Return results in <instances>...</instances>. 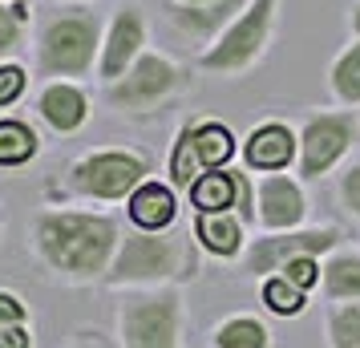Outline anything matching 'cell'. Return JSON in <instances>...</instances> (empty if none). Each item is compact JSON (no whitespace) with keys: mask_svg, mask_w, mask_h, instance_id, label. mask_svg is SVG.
Instances as JSON below:
<instances>
[{"mask_svg":"<svg viewBox=\"0 0 360 348\" xmlns=\"http://www.w3.org/2000/svg\"><path fill=\"white\" fill-rule=\"evenodd\" d=\"M117 247L122 231L101 211H45L37 219V255L69 283L105 280Z\"/></svg>","mask_w":360,"mask_h":348,"instance_id":"cell-1","label":"cell"},{"mask_svg":"<svg viewBox=\"0 0 360 348\" xmlns=\"http://www.w3.org/2000/svg\"><path fill=\"white\" fill-rule=\"evenodd\" d=\"M195 243L191 231H134L122 235V247L114 255V267L105 283L110 288H166L174 280L195 276Z\"/></svg>","mask_w":360,"mask_h":348,"instance_id":"cell-2","label":"cell"},{"mask_svg":"<svg viewBox=\"0 0 360 348\" xmlns=\"http://www.w3.org/2000/svg\"><path fill=\"white\" fill-rule=\"evenodd\" d=\"M101 45H105V33L94 8H82V4L61 8L57 17L45 20L37 37V69L41 77H57V82L85 77L101 61Z\"/></svg>","mask_w":360,"mask_h":348,"instance_id":"cell-3","label":"cell"},{"mask_svg":"<svg viewBox=\"0 0 360 348\" xmlns=\"http://www.w3.org/2000/svg\"><path fill=\"white\" fill-rule=\"evenodd\" d=\"M150 170H154V162H150L146 150H134V146L89 150L85 158L69 166V191L94 202H117V199H130L150 179Z\"/></svg>","mask_w":360,"mask_h":348,"instance_id":"cell-4","label":"cell"},{"mask_svg":"<svg viewBox=\"0 0 360 348\" xmlns=\"http://www.w3.org/2000/svg\"><path fill=\"white\" fill-rule=\"evenodd\" d=\"M276 13L279 0H251L239 13V20L198 57V65L207 73H223V77H239L251 65H259L271 45V33H276Z\"/></svg>","mask_w":360,"mask_h":348,"instance_id":"cell-5","label":"cell"},{"mask_svg":"<svg viewBox=\"0 0 360 348\" xmlns=\"http://www.w3.org/2000/svg\"><path fill=\"white\" fill-rule=\"evenodd\" d=\"M122 348H179L182 340V299L174 288H150L117 304Z\"/></svg>","mask_w":360,"mask_h":348,"instance_id":"cell-6","label":"cell"},{"mask_svg":"<svg viewBox=\"0 0 360 348\" xmlns=\"http://www.w3.org/2000/svg\"><path fill=\"white\" fill-rule=\"evenodd\" d=\"M182 85H186V73L170 57H162V53H142L130 65V73L122 82L110 85V101H114L117 110L146 114L154 105H162L166 98H174Z\"/></svg>","mask_w":360,"mask_h":348,"instance_id":"cell-7","label":"cell"},{"mask_svg":"<svg viewBox=\"0 0 360 348\" xmlns=\"http://www.w3.org/2000/svg\"><path fill=\"white\" fill-rule=\"evenodd\" d=\"M360 134V122L352 110H336V114H311L300 130V174L304 179H320L352 150Z\"/></svg>","mask_w":360,"mask_h":348,"instance_id":"cell-8","label":"cell"},{"mask_svg":"<svg viewBox=\"0 0 360 348\" xmlns=\"http://www.w3.org/2000/svg\"><path fill=\"white\" fill-rule=\"evenodd\" d=\"M340 227H308V231H267L259 239H251V251H247V271L255 276H267V271H279L288 259H300V255H328V251L340 247Z\"/></svg>","mask_w":360,"mask_h":348,"instance_id":"cell-9","label":"cell"},{"mask_svg":"<svg viewBox=\"0 0 360 348\" xmlns=\"http://www.w3.org/2000/svg\"><path fill=\"white\" fill-rule=\"evenodd\" d=\"M142 45H146V13L142 4H122L105 29V45H101V61H98V73L105 85L122 82L130 65L142 57Z\"/></svg>","mask_w":360,"mask_h":348,"instance_id":"cell-10","label":"cell"},{"mask_svg":"<svg viewBox=\"0 0 360 348\" xmlns=\"http://www.w3.org/2000/svg\"><path fill=\"white\" fill-rule=\"evenodd\" d=\"M247 4H251V0H202V4H179V0H166L162 13H166V20H170L174 29H182L186 37L214 45V41L239 20V13H243Z\"/></svg>","mask_w":360,"mask_h":348,"instance_id":"cell-11","label":"cell"},{"mask_svg":"<svg viewBox=\"0 0 360 348\" xmlns=\"http://www.w3.org/2000/svg\"><path fill=\"white\" fill-rule=\"evenodd\" d=\"M308 215L304 186L288 174H267L259 179V227L263 231H295Z\"/></svg>","mask_w":360,"mask_h":348,"instance_id":"cell-12","label":"cell"},{"mask_svg":"<svg viewBox=\"0 0 360 348\" xmlns=\"http://www.w3.org/2000/svg\"><path fill=\"white\" fill-rule=\"evenodd\" d=\"M295 154H300V138L283 122H263L243 142V162L251 170H283L295 162Z\"/></svg>","mask_w":360,"mask_h":348,"instance_id":"cell-13","label":"cell"},{"mask_svg":"<svg viewBox=\"0 0 360 348\" xmlns=\"http://www.w3.org/2000/svg\"><path fill=\"white\" fill-rule=\"evenodd\" d=\"M126 207H130V223L142 227V231H170L174 219H179L174 186L158 183V179H146V183L126 199Z\"/></svg>","mask_w":360,"mask_h":348,"instance_id":"cell-14","label":"cell"},{"mask_svg":"<svg viewBox=\"0 0 360 348\" xmlns=\"http://www.w3.org/2000/svg\"><path fill=\"white\" fill-rule=\"evenodd\" d=\"M195 243L219 259H235L247 247V227L235 211H195Z\"/></svg>","mask_w":360,"mask_h":348,"instance_id":"cell-15","label":"cell"},{"mask_svg":"<svg viewBox=\"0 0 360 348\" xmlns=\"http://www.w3.org/2000/svg\"><path fill=\"white\" fill-rule=\"evenodd\" d=\"M37 110L57 134H73L82 130L85 117H89V98L73 82H49L37 98Z\"/></svg>","mask_w":360,"mask_h":348,"instance_id":"cell-16","label":"cell"},{"mask_svg":"<svg viewBox=\"0 0 360 348\" xmlns=\"http://www.w3.org/2000/svg\"><path fill=\"white\" fill-rule=\"evenodd\" d=\"M320 280L328 299H360V251H336L320 267Z\"/></svg>","mask_w":360,"mask_h":348,"instance_id":"cell-17","label":"cell"},{"mask_svg":"<svg viewBox=\"0 0 360 348\" xmlns=\"http://www.w3.org/2000/svg\"><path fill=\"white\" fill-rule=\"evenodd\" d=\"M41 138L20 117H0V166H25L37 158Z\"/></svg>","mask_w":360,"mask_h":348,"instance_id":"cell-18","label":"cell"},{"mask_svg":"<svg viewBox=\"0 0 360 348\" xmlns=\"http://www.w3.org/2000/svg\"><path fill=\"white\" fill-rule=\"evenodd\" d=\"M235 170H207L195 186H191V202L195 211H235Z\"/></svg>","mask_w":360,"mask_h":348,"instance_id":"cell-19","label":"cell"},{"mask_svg":"<svg viewBox=\"0 0 360 348\" xmlns=\"http://www.w3.org/2000/svg\"><path fill=\"white\" fill-rule=\"evenodd\" d=\"M207 174V166L198 158V146H195V126H182L179 138H174V150H170V183L191 195V186Z\"/></svg>","mask_w":360,"mask_h":348,"instance_id":"cell-20","label":"cell"},{"mask_svg":"<svg viewBox=\"0 0 360 348\" xmlns=\"http://www.w3.org/2000/svg\"><path fill=\"white\" fill-rule=\"evenodd\" d=\"M195 146L207 170H227L231 154H235V134L223 122H195Z\"/></svg>","mask_w":360,"mask_h":348,"instance_id":"cell-21","label":"cell"},{"mask_svg":"<svg viewBox=\"0 0 360 348\" xmlns=\"http://www.w3.org/2000/svg\"><path fill=\"white\" fill-rule=\"evenodd\" d=\"M271 332L255 316H231L214 328V348H267Z\"/></svg>","mask_w":360,"mask_h":348,"instance_id":"cell-22","label":"cell"},{"mask_svg":"<svg viewBox=\"0 0 360 348\" xmlns=\"http://www.w3.org/2000/svg\"><path fill=\"white\" fill-rule=\"evenodd\" d=\"M332 94L344 101V105H360V41H352L348 49L332 61Z\"/></svg>","mask_w":360,"mask_h":348,"instance_id":"cell-23","label":"cell"},{"mask_svg":"<svg viewBox=\"0 0 360 348\" xmlns=\"http://www.w3.org/2000/svg\"><path fill=\"white\" fill-rule=\"evenodd\" d=\"M259 296H263V304H267V312L283 316V320H288V316H300L304 308H308V292H304V288H295L292 280H283V276L263 280Z\"/></svg>","mask_w":360,"mask_h":348,"instance_id":"cell-24","label":"cell"},{"mask_svg":"<svg viewBox=\"0 0 360 348\" xmlns=\"http://www.w3.org/2000/svg\"><path fill=\"white\" fill-rule=\"evenodd\" d=\"M328 340H332V348H360V299L332 308V316H328Z\"/></svg>","mask_w":360,"mask_h":348,"instance_id":"cell-25","label":"cell"},{"mask_svg":"<svg viewBox=\"0 0 360 348\" xmlns=\"http://www.w3.org/2000/svg\"><path fill=\"white\" fill-rule=\"evenodd\" d=\"M29 17H33V13H29V4H25V0H17V4H4V0H0V53L20 49Z\"/></svg>","mask_w":360,"mask_h":348,"instance_id":"cell-26","label":"cell"},{"mask_svg":"<svg viewBox=\"0 0 360 348\" xmlns=\"http://www.w3.org/2000/svg\"><path fill=\"white\" fill-rule=\"evenodd\" d=\"M279 276H283V280H292L295 288L311 292V288L320 283V264H316V255H300V259H288V264L279 267Z\"/></svg>","mask_w":360,"mask_h":348,"instance_id":"cell-27","label":"cell"},{"mask_svg":"<svg viewBox=\"0 0 360 348\" xmlns=\"http://www.w3.org/2000/svg\"><path fill=\"white\" fill-rule=\"evenodd\" d=\"M25 85H29V73L20 65H0V110L13 105L25 94Z\"/></svg>","mask_w":360,"mask_h":348,"instance_id":"cell-28","label":"cell"},{"mask_svg":"<svg viewBox=\"0 0 360 348\" xmlns=\"http://www.w3.org/2000/svg\"><path fill=\"white\" fill-rule=\"evenodd\" d=\"M340 202H344L348 215L360 219V162L348 166V170L340 174Z\"/></svg>","mask_w":360,"mask_h":348,"instance_id":"cell-29","label":"cell"},{"mask_svg":"<svg viewBox=\"0 0 360 348\" xmlns=\"http://www.w3.org/2000/svg\"><path fill=\"white\" fill-rule=\"evenodd\" d=\"M13 324H29V304L13 292H0V328H13Z\"/></svg>","mask_w":360,"mask_h":348,"instance_id":"cell-30","label":"cell"},{"mask_svg":"<svg viewBox=\"0 0 360 348\" xmlns=\"http://www.w3.org/2000/svg\"><path fill=\"white\" fill-rule=\"evenodd\" d=\"M0 348H33V332H29V324L0 328Z\"/></svg>","mask_w":360,"mask_h":348,"instance_id":"cell-31","label":"cell"},{"mask_svg":"<svg viewBox=\"0 0 360 348\" xmlns=\"http://www.w3.org/2000/svg\"><path fill=\"white\" fill-rule=\"evenodd\" d=\"M352 33H356V41H360V0H352Z\"/></svg>","mask_w":360,"mask_h":348,"instance_id":"cell-32","label":"cell"},{"mask_svg":"<svg viewBox=\"0 0 360 348\" xmlns=\"http://www.w3.org/2000/svg\"><path fill=\"white\" fill-rule=\"evenodd\" d=\"M69 348H105L101 340H77V344H69Z\"/></svg>","mask_w":360,"mask_h":348,"instance_id":"cell-33","label":"cell"},{"mask_svg":"<svg viewBox=\"0 0 360 348\" xmlns=\"http://www.w3.org/2000/svg\"><path fill=\"white\" fill-rule=\"evenodd\" d=\"M179 4H202V0H179Z\"/></svg>","mask_w":360,"mask_h":348,"instance_id":"cell-34","label":"cell"}]
</instances>
